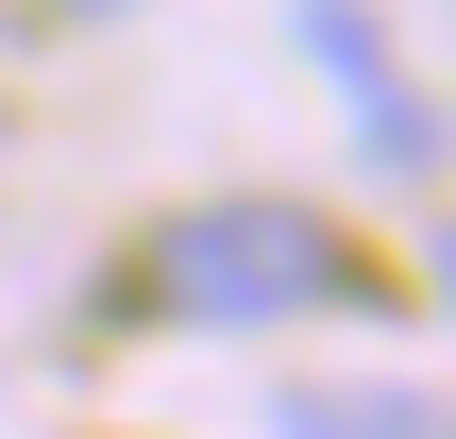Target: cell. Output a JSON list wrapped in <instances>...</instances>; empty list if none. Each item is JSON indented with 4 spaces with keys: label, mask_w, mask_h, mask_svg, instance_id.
<instances>
[{
    "label": "cell",
    "mask_w": 456,
    "mask_h": 439,
    "mask_svg": "<svg viewBox=\"0 0 456 439\" xmlns=\"http://www.w3.org/2000/svg\"><path fill=\"white\" fill-rule=\"evenodd\" d=\"M135 305H152V321H186V338H254V321H355V305H372V254H355L322 203H186V220H152Z\"/></svg>",
    "instance_id": "6da1fadb"
},
{
    "label": "cell",
    "mask_w": 456,
    "mask_h": 439,
    "mask_svg": "<svg viewBox=\"0 0 456 439\" xmlns=\"http://www.w3.org/2000/svg\"><path fill=\"white\" fill-rule=\"evenodd\" d=\"M305 51L355 85V135H372L389 169H440V118L406 102V68H389V34H372V0H305Z\"/></svg>",
    "instance_id": "7a4b0ae2"
},
{
    "label": "cell",
    "mask_w": 456,
    "mask_h": 439,
    "mask_svg": "<svg viewBox=\"0 0 456 439\" xmlns=\"http://www.w3.org/2000/svg\"><path fill=\"white\" fill-rule=\"evenodd\" d=\"M423 271H440V305H456V220H440V237H423Z\"/></svg>",
    "instance_id": "277c9868"
},
{
    "label": "cell",
    "mask_w": 456,
    "mask_h": 439,
    "mask_svg": "<svg viewBox=\"0 0 456 439\" xmlns=\"http://www.w3.org/2000/svg\"><path fill=\"white\" fill-rule=\"evenodd\" d=\"M271 439H440L423 389H271Z\"/></svg>",
    "instance_id": "3957f363"
}]
</instances>
